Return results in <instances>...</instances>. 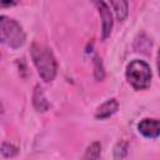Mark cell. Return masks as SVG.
I'll return each instance as SVG.
<instances>
[{
  "mask_svg": "<svg viewBox=\"0 0 160 160\" xmlns=\"http://www.w3.org/2000/svg\"><path fill=\"white\" fill-rule=\"evenodd\" d=\"M30 55L39 76L45 82L52 81L58 72V62L52 51L45 45L32 42L30 48Z\"/></svg>",
  "mask_w": 160,
  "mask_h": 160,
  "instance_id": "6da1fadb",
  "label": "cell"
},
{
  "mask_svg": "<svg viewBox=\"0 0 160 160\" xmlns=\"http://www.w3.org/2000/svg\"><path fill=\"white\" fill-rule=\"evenodd\" d=\"M125 76H126L128 82L130 84V86L134 90L140 91V90L149 89V86L151 84L152 72H151L150 65L146 61L135 59L128 64Z\"/></svg>",
  "mask_w": 160,
  "mask_h": 160,
  "instance_id": "7a4b0ae2",
  "label": "cell"
},
{
  "mask_svg": "<svg viewBox=\"0 0 160 160\" xmlns=\"http://www.w3.org/2000/svg\"><path fill=\"white\" fill-rule=\"evenodd\" d=\"M0 40L4 45L16 50L25 44L26 34L16 20L2 15L0 19Z\"/></svg>",
  "mask_w": 160,
  "mask_h": 160,
  "instance_id": "3957f363",
  "label": "cell"
},
{
  "mask_svg": "<svg viewBox=\"0 0 160 160\" xmlns=\"http://www.w3.org/2000/svg\"><path fill=\"white\" fill-rule=\"evenodd\" d=\"M94 4L96 6L100 19H101V40H106L110 36L112 25H114L110 8L104 0H94Z\"/></svg>",
  "mask_w": 160,
  "mask_h": 160,
  "instance_id": "277c9868",
  "label": "cell"
},
{
  "mask_svg": "<svg viewBox=\"0 0 160 160\" xmlns=\"http://www.w3.org/2000/svg\"><path fill=\"white\" fill-rule=\"evenodd\" d=\"M138 131L148 139H156L160 136V120L149 118L142 119L138 124Z\"/></svg>",
  "mask_w": 160,
  "mask_h": 160,
  "instance_id": "5b68a950",
  "label": "cell"
},
{
  "mask_svg": "<svg viewBox=\"0 0 160 160\" xmlns=\"http://www.w3.org/2000/svg\"><path fill=\"white\" fill-rule=\"evenodd\" d=\"M119 101L115 99V98H111L109 100H106L105 102H102L98 109H96V112H95V118L98 120H105L110 116H112L115 112H118L119 110Z\"/></svg>",
  "mask_w": 160,
  "mask_h": 160,
  "instance_id": "8992f818",
  "label": "cell"
},
{
  "mask_svg": "<svg viewBox=\"0 0 160 160\" xmlns=\"http://www.w3.org/2000/svg\"><path fill=\"white\" fill-rule=\"evenodd\" d=\"M32 106L38 112H45L49 110L50 104L44 94V90L40 85H36L34 88V92H32Z\"/></svg>",
  "mask_w": 160,
  "mask_h": 160,
  "instance_id": "52a82bcc",
  "label": "cell"
},
{
  "mask_svg": "<svg viewBox=\"0 0 160 160\" xmlns=\"http://www.w3.org/2000/svg\"><path fill=\"white\" fill-rule=\"evenodd\" d=\"M112 10L119 21H124L129 15V1L128 0H109Z\"/></svg>",
  "mask_w": 160,
  "mask_h": 160,
  "instance_id": "ba28073f",
  "label": "cell"
},
{
  "mask_svg": "<svg viewBox=\"0 0 160 160\" xmlns=\"http://www.w3.org/2000/svg\"><path fill=\"white\" fill-rule=\"evenodd\" d=\"M151 48H152V42L145 34H141L134 42V49L142 54H149L151 51Z\"/></svg>",
  "mask_w": 160,
  "mask_h": 160,
  "instance_id": "9c48e42d",
  "label": "cell"
},
{
  "mask_svg": "<svg viewBox=\"0 0 160 160\" xmlns=\"http://www.w3.org/2000/svg\"><path fill=\"white\" fill-rule=\"evenodd\" d=\"M92 68H94V78L98 81H102L105 79V69H104V64L100 56L95 55L92 59Z\"/></svg>",
  "mask_w": 160,
  "mask_h": 160,
  "instance_id": "30bf717a",
  "label": "cell"
},
{
  "mask_svg": "<svg viewBox=\"0 0 160 160\" xmlns=\"http://www.w3.org/2000/svg\"><path fill=\"white\" fill-rule=\"evenodd\" d=\"M101 156V144L99 141H92L85 150L84 159H99Z\"/></svg>",
  "mask_w": 160,
  "mask_h": 160,
  "instance_id": "8fae6325",
  "label": "cell"
},
{
  "mask_svg": "<svg viewBox=\"0 0 160 160\" xmlns=\"http://www.w3.org/2000/svg\"><path fill=\"white\" fill-rule=\"evenodd\" d=\"M19 154V149L16 146H14L12 144L9 142H2L1 144V155L4 158H14Z\"/></svg>",
  "mask_w": 160,
  "mask_h": 160,
  "instance_id": "7c38bea8",
  "label": "cell"
},
{
  "mask_svg": "<svg viewBox=\"0 0 160 160\" xmlns=\"http://www.w3.org/2000/svg\"><path fill=\"white\" fill-rule=\"evenodd\" d=\"M129 145L126 141H119L114 149V158L115 159H124L128 155Z\"/></svg>",
  "mask_w": 160,
  "mask_h": 160,
  "instance_id": "4fadbf2b",
  "label": "cell"
},
{
  "mask_svg": "<svg viewBox=\"0 0 160 160\" xmlns=\"http://www.w3.org/2000/svg\"><path fill=\"white\" fill-rule=\"evenodd\" d=\"M20 0H0V5L1 8H10V6H15Z\"/></svg>",
  "mask_w": 160,
  "mask_h": 160,
  "instance_id": "5bb4252c",
  "label": "cell"
},
{
  "mask_svg": "<svg viewBox=\"0 0 160 160\" xmlns=\"http://www.w3.org/2000/svg\"><path fill=\"white\" fill-rule=\"evenodd\" d=\"M156 66H158V72L160 75V49H159L158 55H156Z\"/></svg>",
  "mask_w": 160,
  "mask_h": 160,
  "instance_id": "9a60e30c",
  "label": "cell"
}]
</instances>
